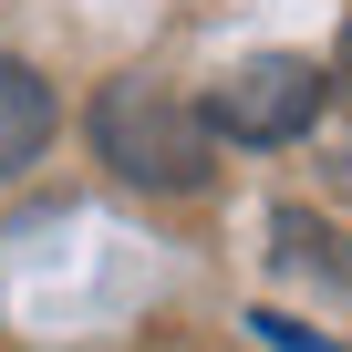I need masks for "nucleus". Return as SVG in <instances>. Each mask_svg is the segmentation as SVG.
I'll list each match as a JSON object with an SVG mask.
<instances>
[{
  "mask_svg": "<svg viewBox=\"0 0 352 352\" xmlns=\"http://www.w3.org/2000/svg\"><path fill=\"white\" fill-rule=\"evenodd\" d=\"M94 145H104V166H114V176H135V187H155V197L208 187V166H218L208 114H197L187 94L145 83V73L104 83V104H94Z\"/></svg>",
  "mask_w": 352,
  "mask_h": 352,
  "instance_id": "obj_1",
  "label": "nucleus"
},
{
  "mask_svg": "<svg viewBox=\"0 0 352 352\" xmlns=\"http://www.w3.org/2000/svg\"><path fill=\"white\" fill-rule=\"evenodd\" d=\"M321 104H331V73L311 52H259V63H239L208 94V135H228V145H290V135L321 124Z\"/></svg>",
  "mask_w": 352,
  "mask_h": 352,
  "instance_id": "obj_2",
  "label": "nucleus"
},
{
  "mask_svg": "<svg viewBox=\"0 0 352 352\" xmlns=\"http://www.w3.org/2000/svg\"><path fill=\"white\" fill-rule=\"evenodd\" d=\"M42 135H52V94H42V73H32V63H0V166H32Z\"/></svg>",
  "mask_w": 352,
  "mask_h": 352,
  "instance_id": "obj_3",
  "label": "nucleus"
},
{
  "mask_svg": "<svg viewBox=\"0 0 352 352\" xmlns=\"http://www.w3.org/2000/svg\"><path fill=\"white\" fill-rule=\"evenodd\" d=\"M280 259H300V270H331V280L352 290V259H342V239H331L321 218H300V208L280 218Z\"/></svg>",
  "mask_w": 352,
  "mask_h": 352,
  "instance_id": "obj_4",
  "label": "nucleus"
}]
</instances>
